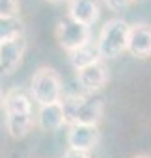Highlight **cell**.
<instances>
[{
  "mask_svg": "<svg viewBox=\"0 0 151 158\" xmlns=\"http://www.w3.org/2000/svg\"><path fill=\"white\" fill-rule=\"evenodd\" d=\"M32 95L23 91L21 88H11L4 95V114H6V128L11 138H24L34 125L32 112Z\"/></svg>",
  "mask_w": 151,
  "mask_h": 158,
  "instance_id": "6da1fadb",
  "label": "cell"
},
{
  "mask_svg": "<svg viewBox=\"0 0 151 158\" xmlns=\"http://www.w3.org/2000/svg\"><path fill=\"white\" fill-rule=\"evenodd\" d=\"M30 95L39 106L56 104L63 99V86L60 74L50 67H39L30 82Z\"/></svg>",
  "mask_w": 151,
  "mask_h": 158,
  "instance_id": "7a4b0ae2",
  "label": "cell"
},
{
  "mask_svg": "<svg viewBox=\"0 0 151 158\" xmlns=\"http://www.w3.org/2000/svg\"><path fill=\"white\" fill-rule=\"evenodd\" d=\"M129 24L123 19H110L103 24L99 39H97V48L101 54V60H112L118 58L123 50H127V41H129Z\"/></svg>",
  "mask_w": 151,
  "mask_h": 158,
  "instance_id": "3957f363",
  "label": "cell"
},
{
  "mask_svg": "<svg viewBox=\"0 0 151 158\" xmlns=\"http://www.w3.org/2000/svg\"><path fill=\"white\" fill-rule=\"evenodd\" d=\"M56 41L69 54L79 50L80 47L92 43L90 41V26H84L71 17H63L56 24Z\"/></svg>",
  "mask_w": 151,
  "mask_h": 158,
  "instance_id": "277c9868",
  "label": "cell"
},
{
  "mask_svg": "<svg viewBox=\"0 0 151 158\" xmlns=\"http://www.w3.org/2000/svg\"><path fill=\"white\" fill-rule=\"evenodd\" d=\"M99 138H101L99 127H92V125L75 123L67 130V145H69V149L80 151V152H90L99 143Z\"/></svg>",
  "mask_w": 151,
  "mask_h": 158,
  "instance_id": "5b68a950",
  "label": "cell"
},
{
  "mask_svg": "<svg viewBox=\"0 0 151 158\" xmlns=\"http://www.w3.org/2000/svg\"><path fill=\"white\" fill-rule=\"evenodd\" d=\"M24 52H26V41L23 35L6 43H0V74H11L13 71H17Z\"/></svg>",
  "mask_w": 151,
  "mask_h": 158,
  "instance_id": "8992f818",
  "label": "cell"
},
{
  "mask_svg": "<svg viewBox=\"0 0 151 158\" xmlns=\"http://www.w3.org/2000/svg\"><path fill=\"white\" fill-rule=\"evenodd\" d=\"M127 52L134 58H149L151 56V26L144 23H136L129 28Z\"/></svg>",
  "mask_w": 151,
  "mask_h": 158,
  "instance_id": "52a82bcc",
  "label": "cell"
},
{
  "mask_svg": "<svg viewBox=\"0 0 151 158\" xmlns=\"http://www.w3.org/2000/svg\"><path fill=\"white\" fill-rule=\"evenodd\" d=\"M77 80H79V84L84 89H88V91H99L108 82V69L103 63V60H99V61H95V63H92L88 67L79 69L77 71Z\"/></svg>",
  "mask_w": 151,
  "mask_h": 158,
  "instance_id": "ba28073f",
  "label": "cell"
},
{
  "mask_svg": "<svg viewBox=\"0 0 151 158\" xmlns=\"http://www.w3.org/2000/svg\"><path fill=\"white\" fill-rule=\"evenodd\" d=\"M99 2L97 0H69L67 2V17L84 26H92L99 19Z\"/></svg>",
  "mask_w": 151,
  "mask_h": 158,
  "instance_id": "9c48e42d",
  "label": "cell"
},
{
  "mask_svg": "<svg viewBox=\"0 0 151 158\" xmlns=\"http://www.w3.org/2000/svg\"><path fill=\"white\" fill-rule=\"evenodd\" d=\"M103 112H105L103 99H99V97H84V101L80 102L77 114H75V123L99 127V123L103 119Z\"/></svg>",
  "mask_w": 151,
  "mask_h": 158,
  "instance_id": "30bf717a",
  "label": "cell"
},
{
  "mask_svg": "<svg viewBox=\"0 0 151 158\" xmlns=\"http://www.w3.org/2000/svg\"><path fill=\"white\" fill-rule=\"evenodd\" d=\"M63 125H67V123H65V114H63L62 102L39 106V110H37V127L41 130L52 132V130L62 128Z\"/></svg>",
  "mask_w": 151,
  "mask_h": 158,
  "instance_id": "8fae6325",
  "label": "cell"
},
{
  "mask_svg": "<svg viewBox=\"0 0 151 158\" xmlns=\"http://www.w3.org/2000/svg\"><path fill=\"white\" fill-rule=\"evenodd\" d=\"M101 60V54H99V48H97V43H88L84 47H80L79 50H75L69 54V61L75 69H82V67H88L95 61Z\"/></svg>",
  "mask_w": 151,
  "mask_h": 158,
  "instance_id": "7c38bea8",
  "label": "cell"
},
{
  "mask_svg": "<svg viewBox=\"0 0 151 158\" xmlns=\"http://www.w3.org/2000/svg\"><path fill=\"white\" fill-rule=\"evenodd\" d=\"M23 35V23L19 19H2L0 17V43L11 41Z\"/></svg>",
  "mask_w": 151,
  "mask_h": 158,
  "instance_id": "4fadbf2b",
  "label": "cell"
},
{
  "mask_svg": "<svg viewBox=\"0 0 151 158\" xmlns=\"http://www.w3.org/2000/svg\"><path fill=\"white\" fill-rule=\"evenodd\" d=\"M84 101V95H77V93H73V95H63L62 99V108H63V114H65V123L71 127L75 123V114H77L80 102Z\"/></svg>",
  "mask_w": 151,
  "mask_h": 158,
  "instance_id": "5bb4252c",
  "label": "cell"
},
{
  "mask_svg": "<svg viewBox=\"0 0 151 158\" xmlns=\"http://www.w3.org/2000/svg\"><path fill=\"white\" fill-rule=\"evenodd\" d=\"M19 0H0V17L2 19H19Z\"/></svg>",
  "mask_w": 151,
  "mask_h": 158,
  "instance_id": "9a60e30c",
  "label": "cell"
},
{
  "mask_svg": "<svg viewBox=\"0 0 151 158\" xmlns=\"http://www.w3.org/2000/svg\"><path fill=\"white\" fill-rule=\"evenodd\" d=\"M103 2L110 11H123L132 4V0H103Z\"/></svg>",
  "mask_w": 151,
  "mask_h": 158,
  "instance_id": "2e32d148",
  "label": "cell"
},
{
  "mask_svg": "<svg viewBox=\"0 0 151 158\" xmlns=\"http://www.w3.org/2000/svg\"><path fill=\"white\" fill-rule=\"evenodd\" d=\"M63 158H90V154H88V152H80V151H73V149H69V151L63 154Z\"/></svg>",
  "mask_w": 151,
  "mask_h": 158,
  "instance_id": "e0dca14e",
  "label": "cell"
},
{
  "mask_svg": "<svg viewBox=\"0 0 151 158\" xmlns=\"http://www.w3.org/2000/svg\"><path fill=\"white\" fill-rule=\"evenodd\" d=\"M50 4H62V2H69V0H47Z\"/></svg>",
  "mask_w": 151,
  "mask_h": 158,
  "instance_id": "ac0fdd59",
  "label": "cell"
},
{
  "mask_svg": "<svg viewBox=\"0 0 151 158\" xmlns=\"http://www.w3.org/2000/svg\"><path fill=\"white\" fill-rule=\"evenodd\" d=\"M4 95L6 93H2V88H0V106H4Z\"/></svg>",
  "mask_w": 151,
  "mask_h": 158,
  "instance_id": "d6986e66",
  "label": "cell"
},
{
  "mask_svg": "<svg viewBox=\"0 0 151 158\" xmlns=\"http://www.w3.org/2000/svg\"><path fill=\"white\" fill-rule=\"evenodd\" d=\"M132 158H151L149 154H136V156H132Z\"/></svg>",
  "mask_w": 151,
  "mask_h": 158,
  "instance_id": "ffe728a7",
  "label": "cell"
},
{
  "mask_svg": "<svg viewBox=\"0 0 151 158\" xmlns=\"http://www.w3.org/2000/svg\"><path fill=\"white\" fill-rule=\"evenodd\" d=\"M132 2H144V0H132Z\"/></svg>",
  "mask_w": 151,
  "mask_h": 158,
  "instance_id": "44dd1931",
  "label": "cell"
}]
</instances>
